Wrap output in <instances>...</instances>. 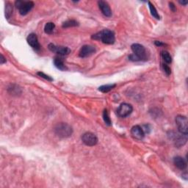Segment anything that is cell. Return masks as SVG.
Listing matches in <instances>:
<instances>
[{"mask_svg":"<svg viewBox=\"0 0 188 188\" xmlns=\"http://www.w3.org/2000/svg\"><path fill=\"white\" fill-rule=\"evenodd\" d=\"M134 54L129 56L131 61H146L148 60V54L146 48L140 44H134L131 47Z\"/></svg>","mask_w":188,"mask_h":188,"instance_id":"1","label":"cell"},{"mask_svg":"<svg viewBox=\"0 0 188 188\" xmlns=\"http://www.w3.org/2000/svg\"><path fill=\"white\" fill-rule=\"evenodd\" d=\"M91 37L92 39L101 41L104 44H109V45L113 44L115 41V33L110 30H107V29H105V30H103L94 34V35H92Z\"/></svg>","mask_w":188,"mask_h":188,"instance_id":"2","label":"cell"},{"mask_svg":"<svg viewBox=\"0 0 188 188\" xmlns=\"http://www.w3.org/2000/svg\"><path fill=\"white\" fill-rule=\"evenodd\" d=\"M54 131L56 135L61 138H69L73 133L72 127L66 123H60L57 124L54 127Z\"/></svg>","mask_w":188,"mask_h":188,"instance_id":"3","label":"cell"},{"mask_svg":"<svg viewBox=\"0 0 188 188\" xmlns=\"http://www.w3.org/2000/svg\"><path fill=\"white\" fill-rule=\"evenodd\" d=\"M16 7L18 8L19 13L21 16H26L33 8L34 5L33 2L31 1H21V0H18L15 2Z\"/></svg>","mask_w":188,"mask_h":188,"instance_id":"4","label":"cell"},{"mask_svg":"<svg viewBox=\"0 0 188 188\" xmlns=\"http://www.w3.org/2000/svg\"><path fill=\"white\" fill-rule=\"evenodd\" d=\"M177 124L179 131L182 134H188V121L187 117L184 115H178L176 117Z\"/></svg>","mask_w":188,"mask_h":188,"instance_id":"5","label":"cell"},{"mask_svg":"<svg viewBox=\"0 0 188 188\" xmlns=\"http://www.w3.org/2000/svg\"><path fill=\"white\" fill-rule=\"evenodd\" d=\"M170 138L173 141L174 144L177 148H180L184 146L187 141V135L182 134L179 132V134L175 132L170 133Z\"/></svg>","mask_w":188,"mask_h":188,"instance_id":"6","label":"cell"},{"mask_svg":"<svg viewBox=\"0 0 188 188\" xmlns=\"http://www.w3.org/2000/svg\"><path fill=\"white\" fill-rule=\"evenodd\" d=\"M48 49L52 52L56 53V54L62 56L68 55L71 52V50L68 47H62V46H56L53 44H49V46H48Z\"/></svg>","mask_w":188,"mask_h":188,"instance_id":"7","label":"cell"},{"mask_svg":"<svg viewBox=\"0 0 188 188\" xmlns=\"http://www.w3.org/2000/svg\"><path fill=\"white\" fill-rule=\"evenodd\" d=\"M82 141L86 146H93L98 143V138L96 135L92 132H85L82 136Z\"/></svg>","mask_w":188,"mask_h":188,"instance_id":"8","label":"cell"},{"mask_svg":"<svg viewBox=\"0 0 188 188\" xmlns=\"http://www.w3.org/2000/svg\"><path fill=\"white\" fill-rule=\"evenodd\" d=\"M132 106L127 103H123L119 106L117 110L118 115L121 118H126L132 112Z\"/></svg>","mask_w":188,"mask_h":188,"instance_id":"9","label":"cell"},{"mask_svg":"<svg viewBox=\"0 0 188 188\" xmlns=\"http://www.w3.org/2000/svg\"><path fill=\"white\" fill-rule=\"evenodd\" d=\"M96 52V49L93 46L85 45L82 47L79 52V56L82 58H85L91 56Z\"/></svg>","mask_w":188,"mask_h":188,"instance_id":"10","label":"cell"},{"mask_svg":"<svg viewBox=\"0 0 188 188\" xmlns=\"http://www.w3.org/2000/svg\"><path fill=\"white\" fill-rule=\"evenodd\" d=\"M27 43L29 44V45L31 47L32 49H34L35 50L39 51L41 49V45L39 44L38 39H37V35L35 33H31L27 36Z\"/></svg>","mask_w":188,"mask_h":188,"instance_id":"11","label":"cell"},{"mask_svg":"<svg viewBox=\"0 0 188 188\" xmlns=\"http://www.w3.org/2000/svg\"><path fill=\"white\" fill-rule=\"evenodd\" d=\"M131 135L135 139L142 140L145 136V133L141 126H134L131 129Z\"/></svg>","mask_w":188,"mask_h":188,"instance_id":"12","label":"cell"},{"mask_svg":"<svg viewBox=\"0 0 188 188\" xmlns=\"http://www.w3.org/2000/svg\"><path fill=\"white\" fill-rule=\"evenodd\" d=\"M99 8L102 11V14L106 17H110L112 16V11L108 3L105 1H99L98 2Z\"/></svg>","mask_w":188,"mask_h":188,"instance_id":"13","label":"cell"},{"mask_svg":"<svg viewBox=\"0 0 188 188\" xmlns=\"http://www.w3.org/2000/svg\"><path fill=\"white\" fill-rule=\"evenodd\" d=\"M173 163L177 168L180 170H184L187 167V162L182 157H176L173 159Z\"/></svg>","mask_w":188,"mask_h":188,"instance_id":"14","label":"cell"},{"mask_svg":"<svg viewBox=\"0 0 188 188\" xmlns=\"http://www.w3.org/2000/svg\"><path fill=\"white\" fill-rule=\"evenodd\" d=\"M54 65L57 69L60 70V71H66L67 70V68H66V65H65L64 61L63 60L62 58L59 57H56L54 58Z\"/></svg>","mask_w":188,"mask_h":188,"instance_id":"15","label":"cell"},{"mask_svg":"<svg viewBox=\"0 0 188 188\" xmlns=\"http://www.w3.org/2000/svg\"><path fill=\"white\" fill-rule=\"evenodd\" d=\"M8 90L11 95L18 96L21 93V89L16 85H11V86L8 87Z\"/></svg>","mask_w":188,"mask_h":188,"instance_id":"16","label":"cell"},{"mask_svg":"<svg viewBox=\"0 0 188 188\" xmlns=\"http://www.w3.org/2000/svg\"><path fill=\"white\" fill-rule=\"evenodd\" d=\"M148 6H149V9H150V11H151V16H153L154 18H156V19H158V20L160 19V15H159L158 12H157L156 8H155V7L154 6V5L152 4L151 2H148Z\"/></svg>","mask_w":188,"mask_h":188,"instance_id":"17","label":"cell"},{"mask_svg":"<svg viewBox=\"0 0 188 188\" xmlns=\"http://www.w3.org/2000/svg\"><path fill=\"white\" fill-rule=\"evenodd\" d=\"M116 86L115 84H111V85H102L99 88V90H100L102 93H108L110 90H112V89L115 88Z\"/></svg>","mask_w":188,"mask_h":188,"instance_id":"18","label":"cell"},{"mask_svg":"<svg viewBox=\"0 0 188 188\" xmlns=\"http://www.w3.org/2000/svg\"><path fill=\"white\" fill-rule=\"evenodd\" d=\"M161 56L162 60H164V62L166 63V64H170V63H171L172 57L171 56H170V54H169L168 52H167V51H162L161 53Z\"/></svg>","mask_w":188,"mask_h":188,"instance_id":"19","label":"cell"},{"mask_svg":"<svg viewBox=\"0 0 188 188\" xmlns=\"http://www.w3.org/2000/svg\"><path fill=\"white\" fill-rule=\"evenodd\" d=\"M54 28H55V25L52 22H49V23L46 24L45 27H44V32L47 34L51 35L54 32Z\"/></svg>","mask_w":188,"mask_h":188,"instance_id":"20","label":"cell"},{"mask_svg":"<svg viewBox=\"0 0 188 188\" xmlns=\"http://www.w3.org/2000/svg\"><path fill=\"white\" fill-rule=\"evenodd\" d=\"M79 26V22L76 20L71 19L68 20V21H65L63 24V28H68V27H77Z\"/></svg>","mask_w":188,"mask_h":188,"instance_id":"21","label":"cell"},{"mask_svg":"<svg viewBox=\"0 0 188 188\" xmlns=\"http://www.w3.org/2000/svg\"><path fill=\"white\" fill-rule=\"evenodd\" d=\"M12 13H13V5L11 3L7 2L5 5V17L7 19H9L11 18Z\"/></svg>","mask_w":188,"mask_h":188,"instance_id":"22","label":"cell"},{"mask_svg":"<svg viewBox=\"0 0 188 188\" xmlns=\"http://www.w3.org/2000/svg\"><path fill=\"white\" fill-rule=\"evenodd\" d=\"M103 119H104V121H105L106 125H107L109 126H110L111 125H112V121H111L110 115H109V113L107 110H105L103 112Z\"/></svg>","mask_w":188,"mask_h":188,"instance_id":"23","label":"cell"},{"mask_svg":"<svg viewBox=\"0 0 188 188\" xmlns=\"http://www.w3.org/2000/svg\"><path fill=\"white\" fill-rule=\"evenodd\" d=\"M162 69H163L164 72H165V73H166L167 76H169V75L170 74V73H171V70H170V68L166 64V63H163L162 66Z\"/></svg>","mask_w":188,"mask_h":188,"instance_id":"24","label":"cell"},{"mask_svg":"<svg viewBox=\"0 0 188 188\" xmlns=\"http://www.w3.org/2000/svg\"><path fill=\"white\" fill-rule=\"evenodd\" d=\"M37 74L39 76H41V77H42V78L48 80V81H50V82L53 81V79L51 77V76H48V75L45 74V73H43V72H37Z\"/></svg>","mask_w":188,"mask_h":188,"instance_id":"25","label":"cell"},{"mask_svg":"<svg viewBox=\"0 0 188 188\" xmlns=\"http://www.w3.org/2000/svg\"><path fill=\"white\" fill-rule=\"evenodd\" d=\"M141 127H142V129H143V131H144L145 134H146V133H149L150 131H151L149 125H143V126H141Z\"/></svg>","mask_w":188,"mask_h":188,"instance_id":"26","label":"cell"},{"mask_svg":"<svg viewBox=\"0 0 188 188\" xmlns=\"http://www.w3.org/2000/svg\"><path fill=\"white\" fill-rule=\"evenodd\" d=\"M169 8H170V9L173 12H176V11H177V8H176L175 5H174L173 2L169 3Z\"/></svg>","mask_w":188,"mask_h":188,"instance_id":"27","label":"cell"},{"mask_svg":"<svg viewBox=\"0 0 188 188\" xmlns=\"http://www.w3.org/2000/svg\"><path fill=\"white\" fill-rule=\"evenodd\" d=\"M5 63H6L5 57H4V55H3L2 54H1V59H0V63H1V64H4Z\"/></svg>","mask_w":188,"mask_h":188,"instance_id":"28","label":"cell"},{"mask_svg":"<svg viewBox=\"0 0 188 188\" xmlns=\"http://www.w3.org/2000/svg\"><path fill=\"white\" fill-rule=\"evenodd\" d=\"M154 44H155V45L157 46V47H161V46L165 45L163 43H162L161 41H156L154 42Z\"/></svg>","mask_w":188,"mask_h":188,"instance_id":"29","label":"cell"},{"mask_svg":"<svg viewBox=\"0 0 188 188\" xmlns=\"http://www.w3.org/2000/svg\"><path fill=\"white\" fill-rule=\"evenodd\" d=\"M182 178L183 179H185V180H187L188 177H187V172H185L184 173L182 174Z\"/></svg>","mask_w":188,"mask_h":188,"instance_id":"30","label":"cell"},{"mask_svg":"<svg viewBox=\"0 0 188 188\" xmlns=\"http://www.w3.org/2000/svg\"><path fill=\"white\" fill-rule=\"evenodd\" d=\"M179 2L180 3L181 5H184V6L187 5V1H182H182H179Z\"/></svg>","mask_w":188,"mask_h":188,"instance_id":"31","label":"cell"}]
</instances>
